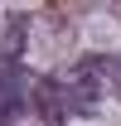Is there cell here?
I'll list each match as a JSON object with an SVG mask.
<instances>
[{
	"mask_svg": "<svg viewBox=\"0 0 121 126\" xmlns=\"http://www.w3.org/2000/svg\"><path fill=\"white\" fill-rule=\"evenodd\" d=\"M102 87H106V63L102 58H82L73 68H58L53 78H44L34 102H39V111L48 121H68V116H82V111L97 107Z\"/></svg>",
	"mask_w": 121,
	"mask_h": 126,
	"instance_id": "6da1fadb",
	"label": "cell"
}]
</instances>
